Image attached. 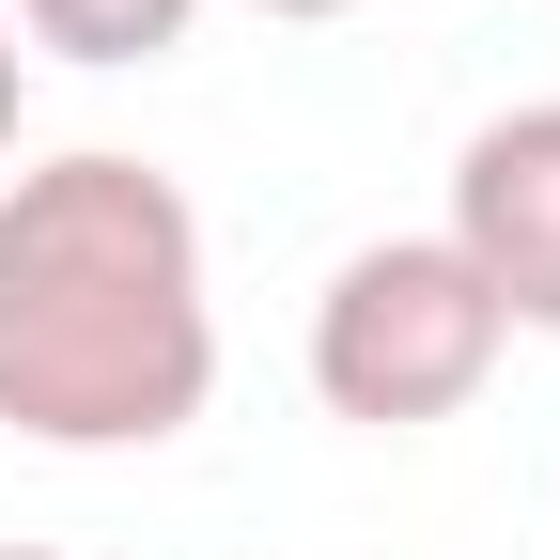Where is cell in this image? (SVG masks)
<instances>
[{"label": "cell", "mask_w": 560, "mask_h": 560, "mask_svg": "<svg viewBox=\"0 0 560 560\" xmlns=\"http://www.w3.org/2000/svg\"><path fill=\"white\" fill-rule=\"evenodd\" d=\"M202 405H219L202 202L125 140L0 172V436L172 452Z\"/></svg>", "instance_id": "6da1fadb"}, {"label": "cell", "mask_w": 560, "mask_h": 560, "mask_svg": "<svg viewBox=\"0 0 560 560\" xmlns=\"http://www.w3.org/2000/svg\"><path fill=\"white\" fill-rule=\"evenodd\" d=\"M499 359H514V327L452 265V234H374V249H342L327 296H312V405L359 420V436L467 420L499 389Z\"/></svg>", "instance_id": "7a4b0ae2"}, {"label": "cell", "mask_w": 560, "mask_h": 560, "mask_svg": "<svg viewBox=\"0 0 560 560\" xmlns=\"http://www.w3.org/2000/svg\"><path fill=\"white\" fill-rule=\"evenodd\" d=\"M436 234H452V265L482 280V296H499V327H560V94L467 125Z\"/></svg>", "instance_id": "3957f363"}, {"label": "cell", "mask_w": 560, "mask_h": 560, "mask_svg": "<svg viewBox=\"0 0 560 560\" xmlns=\"http://www.w3.org/2000/svg\"><path fill=\"white\" fill-rule=\"evenodd\" d=\"M187 16H202V0H0V32H16V47L94 62V79H109V62H172Z\"/></svg>", "instance_id": "277c9868"}, {"label": "cell", "mask_w": 560, "mask_h": 560, "mask_svg": "<svg viewBox=\"0 0 560 560\" xmlns=\"http://www.w3.org/2000/svg\"><path fill=\"white\" fill-rule=\"evenodd\" d=\"M16 109H32V47L0 32V172H16Z\"/></svg>", "instance_id": "5b68a950"}, {"label": "cell", "mask_w": 560, "mask_h": 560, "mask_svg": "<svg viewBox=\"0 0 560 560\" xmlns=\"http://www.w3.org/2000/svg\"><path fill=\"white\" fill-rule=\"evenodd\" d=\"M249 16H359V0H249Z\"/></svg>", "instance_id": "8992f818"}, {"label": "cell", "mask_w": 560, "mask_h": 560, "mask_svg": "<svg viewBox=\"0 0 560 560\" xmlns=\"http://www.w3.org/2000/svg\"><path fill=\"white\" fill-rule=\"evenodd\" d=\"M0 560H62V545H0Z\"/></svg>", "instance_id": "52a82bcc"}]
</instances>
